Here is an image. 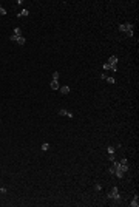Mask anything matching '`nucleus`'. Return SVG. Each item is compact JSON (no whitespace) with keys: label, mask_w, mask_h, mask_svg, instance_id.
Returning a JSON list of instances; mask_svg holds the SVG:
<instances>
[{"label":"nucleus","mask_w":139,"mask_h":207,"mask_svg":"<svg viewBox=\"0 0 139 207\" xmlns=\"http://www.w3.org/2000/svg\"><path fill=\"white\" fill-rule=\"evenodd\" d=\"M119 31L125 32L127 37H131V36H133V25L131 23H122L121 26H119Z\"/></svg>","instance_id":"obj_1"},{"label":"nucleus","mask_w":139,"mask_h":207,"mask_svg":"<svg viewBox=\"0 0 139 207\" xmlns=\"http://www.w3.org/2000/svg\"><path fill=\"white\" fill-rule=\"evenodd\" d=\"M108 198H110V199H114L116 202H121V195H119L118 187H113V189H111V192H108Z\"/></svg>","instance_id":"obj_2"},{"label":"nucleus","mask_w":139,"mask_h":207,"mask_svg":"<svg viewBox=\"0 0 139 207\" xmlns=\"http://www.w3.org/2000/svg\"><path fill=\"white\" fill-rule=\"evenodd\" d=\"M114 175L118 178H124V170L121 169V164L119 162H114Z\"/></svg>","instance_id":"obj_3"},{"label":"nucleus","mask_w":139,"mask_h":207,"mask_svg":"<svg viewBox=\"0 0 139 207\" xmlns=\"http://www.w3.org/2000/svg\"><path fill=\"white\" fill-rule=\"evenodd\" d=\"M11 40H12V42H17L19 45H25V42H26L23 36H14V34L11 36Z\"/></svg>","instance_id":"obj_4"},{"label":"nucleus","mask_w":139,"mask_h":207,"mask_svg":"<svg viewBox=\"0 0 139 207\" xmlns=\"http://www.w3.org/2000/svg\"><path fill=\"white\" fill-rule=\"evenodd\" d=\"M59 114H60V116H67V117H73V116H74L71 111H67V110H64V108L59 110Z\"/></svg>","instance_id":"obj_5"},{"label":"nucleus","mask_w":139,"mask_h":207,"mask_svg":"<svg viewBox=\"0 0 139 207\" xmlns=\"http://www.w3.org/2000/svg\"><path fill=\"white\" fill-rule=\"evenodd\" d=\"M107 64H110L111 67H116V64H118V57H116V56H110V59L107 60Z\"/></svg>","instance_id":"obj_6"},{"label":"nucleus","mask_w":139,"mask_h":207,"mask_svg":"<svg viewBox=\"0 0 139 207\" xmlns=\"http://www.w3.org/2000/svg\"><path fill=\"white\" fill-rule=\"evenodd\" d=\"M107 152H108V158H110V159L111 161H114V147H108V149H107Z\"/></svg>","instance_id":"obj_7"},{"label":"nucleus","mask_w":139,"mask_h":207,"mask_svg":"<svg viewBox=\"0 0 139 207\" xmlns=\"http://www.w3.org/2000/svg\"><path fill=\"white\" fill-rule=\"evenodd\" d=\"M49 87H51V90H59V80L53 79V80H51V84H49Z\"/></svg>","instance_id":"obj_8"},{"label":"nucleus","mask_w":139,"mask_h":207,"mask_svg":"<svg viewBox=\"0 0 139 207\" xmlns=\"http://www.w3.org/2000/svg\"><path fill=\"white\" fill-rule=\"evenodd\" d=\"M102 68H104V70H113V71L118 70V67H111V65H110V64H107V62L104 64V67H102Z\"/></svg>","instance_id":"obj_9"},{"label":"nucleus","mask_w":139,"mask_h":207,"mask_svg":"<svg viewBox=\"0 0 139 207\" xmlns=\"http://www.w3.org/2000/svg\"><path fill=\"white\" fill-rule=\"evenodd\" d=\"M28 14H29V11H28V9H22V11L17 14V17H26Z\"/></svg>","instance_id":"obj_10"},{"label":"nucleus","mask_w":139,"mask_h":207,"mask_svg":"<svg viewBox=\"0 0 139 207\" xmlns=\"http://www.w3.org/2000/svg\"><path fill=\"white\" fill-rule=\"evenodd\" d=\"M60 91H62V94H68L70 93V87L68 85H64V87H60Z\"/></svg>","instance_id":"obj_11"},{"label":"nucleus","mask_w":139,"mask_h":207,"mask_svg":"<svg viewBox=\"0 0 139 207\" xmlns=\"http://www.w3.org/2000/svg\"><path fill=\"white\" fill-rule=\"evenodd\" d=\"M138 201H139V198H138V195H136V196H134V198H133V201L130 202V206H131V207H138V204H139Z\"/></svg>","instance_id":"obj_12"},{"label":"nucleus","mask_w":139,"mask_h":207,"mask_svg":"<svg viewBox=\"0 0 139 207\" xmlns=\"http://www.w3.org/2000/svg\"><path fill=\"white\" fill-rule=\"evenodd\" d=\"M42 150H43V152H46V150H49V144H48V142L42 144Z\"/></svg>","instance_id":"obj_13"},{"label":"nucleus","mask_w":139,"mask_h":207,"mask_svg":"<svg viewBox=\"0 0 139 207\" xmlns=\"http://www.w3.org/2000/svg\"><path fill=\"white\" fill-rule=\"evenodd\" d=\"M14 36H22V29L20 28H16L14 29Z\"/></svg>","instance_id":"obj_14"},{"label":"nucleus","mask_w":139,"mask_h":207,"mask_svg":"<svg viewBox=\"0 0 139 207\" xmlns=\"http://www.w3.org/2000/svg\"><path fill=\"white\" fill-rule=\"evenodd\" d=\"M53 79H56V80L59 79V73H57V71H54V73H53Z\"/></svg>","instance_id":"obj_15"},{"label":"nucleus","mask_w":139,"mask_h":207,"mask_svg":"<svg viewBox=\"0 0 139 207\" xmlns=\"http://www.w3.org/2000/svg\"><path fill=\"white\" fill-rule=\"evenodd\" d=\"M0 14H2V16H5V14H6V9H5V8H2V6H0Z\"/></svg>","instance_id":"obj_16"},{"label":"nucleus","mask_w":139,"mask_h":207,"mask_svg":"<svg viewBox=\"0 0 139 207\" xmlns=\"http://www.w3.org/2000/svg\"><path fill=\"white\" fill-rule=\"evenodd\" d=\"M110 173H111V175H114V162H113V165L110 167Z\"/></svg>","instance_id":"obj_17"}]
</instances>
